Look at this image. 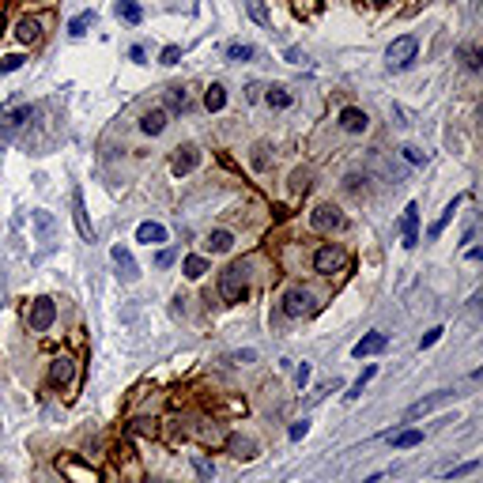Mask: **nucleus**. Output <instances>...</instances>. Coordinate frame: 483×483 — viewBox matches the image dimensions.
Segmentation results:
<instances>
[{
    "instance_id": "nucleus-1",
    "label": "nucleus",
    "mask_w": 483,
    "mask_h": 483,
    "mask_svg": "<svg viewBox=\"0 0 483 483\" xmlns=\"http://www.w3.org/2000/svg\"><path fill=\"white\" fill-rule=\"evenodd\" d=\"M30 223H34V230H38V261H42V257H50L53 249H57V219H53L50 212H46V208H34V212H30Z\"/></svg>"
},
{
    "instance_id": "nucleus-2",
    "label": "nucleus",
    "mask_w": 483,
    "mask_h": 483,
    "mask_svg": "<svg viewBox=\"0 0 483 483\" xmlns=\"http://www.w3.org/2000/svg\"><path fill=\"white\" fill-rule=\"evenodd\" d=\"M57 469H61V476L68 480V483H102L99 469H91V464H87L79 453H64V457H57Z\"/></svg>"
},
{
    "instance_id": "nucleus-3",
    "label": "nucleus",
    "mask_w": 483,
    "mask_h": 483,
    "mask_svg": "<svg viewBox=\"0 0 483 483\" xmlns=\"http://www.w3.org/2000/svg\"><path fill=\"white\" fill-rule=\"evenodd\" d=\"M415 53H420V42H415L412 34H404L385 50V64H389V72H404L408 64L415 61Z\"/></svg>"
},
{
    "instance_id": "nucleus-4",
    "label": "nucleus",
    "mask_w": 483,
    "mask_h": 483,
    "mask_svg": "<svg viewBox=\"0 0 483 483\" xmlns=\"http://www.w3.org/2000/svg\"><path fill=\"white\" fill-rule=\"evenodd\" d=\"M219 299L223 302H241V299H246V272H241V264L223 268V276H219Z\"/></svg>"
},
{
    "instance_id": "nucleus-5",
    "label": "nucleus",
    "mask_w": 483,
    "mask_h": 483,
    "mask_svg": "<svg viewBox=\"0 0 483 483\" xmlns=\"http://www.w3.org/2000/svg\"><path fill=\"white\" fill-rule=\"evenodd\" d=\"M30 117H34V110L30 106H15V110H0V144H8L15 132H19L23 125H30Z\"/></svg>"
},
{
    "instance_id": "nucleus-6",
    "label": "nucleus",
    "mask_w": 483,
    "mask_h": 483,
    "mask_svg": "<svg viewBox=\"0 0 483 483\" xmlns=\"http://www.w3.org/2000/svg\"><path fill=\"white\" fill-rule=\"evenodd\" d=\"M57 321V306H53V299H34L27 310V325L30 333H46V328Z\"/></svg>"
},
{
    "instance_id": "nucleus-7",
    "label": "nucleus",
    "mask_w": 483,
    "mask_h": 483,
    "mask_svg": "<svg viewBox=\"0 0 483 483\" xmlns=\"http://www.w3.org/2000/svg\"><path fill=\"white\" fill-rule=\"evenodd\" d=\"M344 264H348V253H344L340 246H321L317 253H313V268L321 272V276H333V272H340Z\"/></svg>"
},
{
    "instance_id": "nucleus-8",
    "label": "nucleus",
    "mask_w": 483,
    "mask_h": 483,
    "mask_svg": "<svg viewBox=\"0 0 483 483\" xmlns=\"http://www.w3.org/2000/svg\"><path fill=\"white\" fill-rule=\"evenodd\" d=\"M310 227L321 230V235L340 230L344 227V212H340V208H333V204H321V208H313V212H310Z\"/></svg>"
},
{
    "instance_id": "nucleus-9",
    "label": "nucleus",
    "mask_w": 483,
    "mask_h": 483,
    "mask_svg": "<svg viewBox=\"0 0 483 483\" xmlns=\"http://www.w3.org/2000/svg\"><path fill=\"white\" fill-rule=\"evenodd\" d=\"M284 313L287 317H306V313H313V295L306 291V287H291V291L284 295Z\"/></svg>"
},
{
    "instance_id": "nucleus-10",
    "label": "nucleus",
    "mask_w": 483,
    "mask_h": 483,
    "mask_svg": "<svg viewBox=\"0 0 483 483\" xmlns=\"http://www.w3.org/2000/svg\"><path fill=\"white\" fill-rule=\"evenodd\" d=\"M72 219H76V230H79V238L83 241H95V227H91V219H87V204H83V193H72Z\"/></svg>"
},
{
    "instance_id": "nucleus-11",
    "label": "nucleus",
    "mask_w": 483,
    "mask_h": 483,
    "mask_svg": "<svg viewBox=\"0 0 483 483\" xmlns=\"http://www.w3.org/2000/svg\"><path fill=\"white\" fill-rule=\"evenodd\" d=\"M197 163H200V151L193 148V144H185V148H178V151H174V159H170V170L181 178V174H193V170H197Z\"/></svg>"
},
{
    "instance_id": "nucleus-12",
    "label": "nucleus",
    "mask_w": 483,
    "mask_h": 483,
    "mask_svg": "<svg viewBox=\"0 0 483 483\" xmlns=\"http://www.w3.org/2000/svg\"><path fill=\"white\" fill-rule=\"evenodd\" d=\"M114 264H117V276L125 279V284H136V279H140V264L132 261V253H128L125 246H114Z\"/></svg>"
},
{
    "instance_id": "nucleus-13",
    "label": "nucleus",
    "mask_w": 483,
    "mask_h": 483,
    "mask_svg": "<svg viewBox=\"0 0 483 483\" xmlns=\"http://www.w3.org/2000/svg\"><path fill=\"white\" fill-rule=\"evenodd\" d=\"M72 377H76V359L57 355V359H53V366H50V385H68Z\"/></svg>"
},
{
    "instance_id": "nucleus-14",
    "label": "nucleus",
    "mask_w": 483,
    "mask_h": 483,
    "mask_svg": "<svg viewBox=\"0 0 483 483\" xmlns=\"http://www.w3.org/2000/svg\"><path fill=\"white\" fill-rule=\"evenodd\" d=\"M449 397H453V393H449V389H442V393H434V397H426V400H415V404H412V408H408V412H404V420H420V415L434 412V408H438V404H446Z\"/></svg>"
},
{
    "instance_id": "nucleus-15",
    "label": "nucleus",
    "mask_w": 483,
    "mask_h": 483,
    "mask_svg": "<svg viewBox=\"0 0 483 483\" xmlns=\"http://www.w3.org/2000/svg\"><path fill=\"white\" fill-rule=\"evenodd\" d=\"M400 227H404V246L408 249L420 246V230H415V227H420V204H408L404 208V223H400Z\"/></svg>"
},
{
    "instance_id": "nucleus-16",
    "label": "nucleus",
    "mask_w": 483,
    "mask_h": 483,
    "mask_svg": "<svg viewBox=\"0 0 483 483\" xmlns=\"http://www.w3.org/2000/svg\"><path fill=\"white\" fill-rule=\"evenodd\" d=\"M385 333H370V336H362V340L355 344V348H351V355L355 359H366V355H377V351H385Z\"/></svg>"
},
{
    "instance_id": "nucleus-17",
    "label": "nucleus",
    "mask_w": 483,
    "mask_h": 483,
    "mask_svg": "<svg viewBox=\"0 0 483 483\" xmlns=\"http://www.w3.org/2000/svg\"><path fill=\"white\" fill-rule=\"evenodd\" d=\"M366 125H370V117L362 114L359 106H348L340 114V128H344V132H366Z\"/></svg>"
},
{
    "instance_id": "nucleus-18",
    "label": "nucleus",
    "mask_w": 483,
    "mask_h": 483,
    "mask_svg": "<svg viewBox=\"0 0 483 483\" xmlns=\"http://www.w3.org/2000/svg\"><path fill=\"white\" fill-rule=\"evenodd\" d=\"M227 449H230V457H238V461H253V457H257V442L253 438H241V434L227 438Z\"/></svg>"
},
{
    "instance_id": "nucleus-19",
    "label": "nucleus",
    "mask_w": 483,
    "mask_h": 483,
    "mask_svg": "<svg viewBox=\"0 0 483 483\" xmlns=\"http://www.w3.org/2000/svg\"><path fill=\"white\" fill-rule=\"evenodd\" d=\"M15 38H19L23 46H34L38 38H42V23L30 19V15H27V19H19V23H15Z\"/></svg>"
},
{
    "instance_id": "nucleus-20",
    "label": "nucleus",
    "mask_w": 483,
    "mask_h": 483,
    "mask_svg": "<svg viewBox=\"0 0 483 483\" xmlns=\"http://www.w3.org/2000/svg\"><path fill=\"white\" fill-rule=\"evenodd\" d=\"M136 241H144V246H159V241H166V227L163 223H140V227H136Z\"/></svg>"
},
{
    "instance_id": "nucleus-21",
    "label": "nucleus",
    "mask_w": 483,
    "mask_h": 483,
    "mask_svg": "<svg viewBox=\"0 0 483 483\" xmlns=\"http://www.w3.org/2000/svg\"><path fill=\"white\" fill-rule=\"evenodd\" d=\"M166 117H170L166 110H148V114L140 117V128H144L148 136H159V132L166 128Z\"/></svg>"
},
{
    "instance_id": "nucleus-22",
    "label": "nucleus",
    "mask_w": 483,
    "mask_h": 483,
    "mask_svg": "<svg viewBox=\"0 0 483 483\" xmlns=\"http://www.w3.org/2000/svg\"><path fill=\"white\" fill-rule=\"evenodd\" d=\"M457 208H461V200H453V204H446V212H442V215H438V219H434V227H431V230H426V238H431V241H434V238H442V230H446V227H449V223H453V215H457Z\"/></svg>"
},
{
    "instance_id": "nucleus-23",
    "label": "nucleus",
    "mask_w": 483,
    "mask_h": 483,
    "mask_svg": "<svg viewBox=\"0 0 483 483\" xmlns=\"http://www.w3.org/2000/svg\"><path fill=\"white\" fill-rule=\"evenodd\" d=\"M204 106L212 110V114L227 106V87H223V83H212V87H208V91H204Z\"/></svg>"
},
{
    "instance_id": "nucleus-24",
    "label": "nucleus",
    "mask_w": 483,
    "mask_h": 483,
    "mask_svg": "<svg viewBox=\"0 0 483 483\" xmlns=\"http://www.w3.org/2000/svg\"><path fill=\"white\" fill-rule=\"evenodd\" d=\"M230 246H235V235H230V230H212V235H208V249H212V253H230Z\"/></svg>"
},
{
    "instance_id": "nucleus-25",
    "label": "nucleus",
    "mask_w": 483,
    "mask_h": 483,
    "mask_svg": "<svg viewBox=\"0 0 483 483\" xmlns=\"http://www.w3.org/2000/svg\"><path fill=\"white\" fill-rule=\"evenodd\" d=\"M95 19H99L95 12H79L76 19L68 23V34H72V38H83V34H87V27H95Z\"/></svg>"
},
{
    "instance_id": "nucleus-26",
    "label": "nucleus",
    "mask_w": 483,
    "mask_h": 483,
    "mask_svg": "<svg viewBox=\"0 0 483 483\" xmlns=\"http://www.w3.org/2000/svg\"><path fill=\"white\" fill-rule=\"evenodd\" d=\"M389 438H393V449H412V446H420V442H423V431H415V426H412V431L389 434Z\"/></svg>"
},
{
    "instance_id": "nucleus-27",
    "label": "nucleus",
    "mask_w": 483,
    "mask_h": 483,
    "mask_svg": "<svg viewBox=\"0 0 483 483\" xmlns=\"http://www.w3.org/2000/svg\"><path fill=\"white\" fill-rule=\"evenodd\" d=\"M246 12H249V19H253V23L272 27V15H268V8H264V0H246Z\"/></svg>"
},
{
    "instance_id": "nucleus-28",
    "label": "nucleus",
    "mask_w": 483,
    "mask_h": 483,
    "mask_svg": "<svg viewBox=\"0 0 483 483\" xmlns=\"http://www.w3.org/2000/svg\"><path fill=\"white\" fill-rule=\"evenodd\" d=\"M117 15L125 23H132V27L144 19V12H140V4H136V0H117Z\"/></svg>"
},
{
    "instance_id": "nucleus-29",
    "label": "nucleus",
    "mask_w": 483,
    "mask_h": 483,
    "mask_svg": "<svg viewBox=\"0 0 483 483\" xmlns=\"http://www.w3.org/2000/svg\"><path fill=\"white\" fill-rule=\"evenodd\" d=\"M264 99H268L272 110H287V106H291V91H287V87H268Z\"/></svg>"
},
{
    "instance_id": "nucleus-30",
    "label": "nucleus",
    "mask_w": 483,
    "mask_h": 483,
    "mask_svg": "<svg viewBox=\"0 0 483 483\" xmlns=\"http://www.w3.org/2000/svg\"><path fill=\"white\" fill-rule=\"evenodd\" d=\"M253 46H246V42H230L227 46V61H241V64H246V61H253Z\"/></svg>"
},
{
    "instance_id": "nucleus-31",
    "label": "nucleus",
    "mask_w": 483,
    "mask_h": 483,
    "mask_svg": "<svg viewBox=\"0 0 483 483\" xmlns=\"http://www.w3.org/2000/svg\"><path fill=\"white\" fill-rule=\"evenodd\" d=\"M193 469H197V476L204 480V483H212V476H215V464L208 461L204 453H193Z\"/></svg>"
},
{
    "instance_id": "nucleus-32",
    "label": "nucleus",
    "mask_w": 483,
    "mask_h": 483,
    "mask_svg": "<svg viewBox=\"0 0 483 483\" xmlns=\"http://www.w3.org/2000/svg\"><path fill=\"white\" fill-rule=\"evenodd\" d=\"M181 268H185V276H189V279H200L208 272V261H204V257H185Z\"/></svg>"
},
{
    "instance_id": "nucleus-33",
    "label": "nucleus",
    "mask_w": 483,
    "mask_h": 483,
    "mask_svg": "<svg viewBox=\"0 0 483 483\" xmlns=\"http://www.w3.org/2000/svg\"><path fill=\"white\" fill-rule=\"evenodd\" d=\"M374 374H377V366H366V370H362V374H359V382L351 385L348 400H359V397H362V389H366V382H370V377H374Z\"/></svg>"
},
{
    "instance_id": "nucleus-34",
    "label": "nucleus",
    "mask_w": 483,
    "mask_h": 483,
    "mask_svg": "<svg viewBox=\"0 0 483 483\" xmlns=\"http://www.w3.org/2000/svg\"><path fill=\"white\" fill-rule=\"evenodd\" d=\"M166 106H170V110H185V91H181V87H170V91H166Z\"/></svg>"
},
{
    "instance_id": "nucleus-35",
    "label": "nucleus",
    "mask_w": 483,
    "mask_h": 483,
    "mask_svg": "<svg viewBox=\"0 0 483 483\" xmlns=\"http://www.w3.org/2000/svg\"><path fill=\"white\" fill-rule=\"evenodd\" d=\"M257 359V351L253 348H246V351H230L227 355V362H235V366H241V362H253Z\"/></svg>"
},
{
    "instance_id": "nucleus-36",
    "label": "nucleus",
    "mask_w": 483,
    "mask_h": 483,
    "mask_svg": "<svg viewBox=\"0 0 483 483\" xmlns=\"http://www.w3.org/2000/svg\"><path fill=\"white\" fill-rule=\"evenodd\" d=\"M480 469V461H469V464H457L453 472H449V480H461V476H472V472Z\"/></svg>"
},
{
    "instance_id": "nucleus-37",
    "label": "nucleus",
    "mask_w": 483,
    "mask_h": 483,
    "mask_svg": "<svg viewBox=\"0 0 483 483\" xmlns=\"http://www.w3.org/2000/svg\"><path fill=\"white\" fill-rule=\"evenodd\" d=\"M174 264V249H159L155 253V268H170Z\"/></svg>"
},
{
    "instance_id": "nucleus-38",
    "label": "nucleus",
    "mask_w": 483,
    "mask_h": 483,
    "mask_svg": "<svg viewBox=\"0 0 483 483\" xmlns=\"http://www.w3.org/2000/svg\"><path fill=\"white\" fill-rule=\"evenodd\" d=\"M291 189H295V193H306V189H310V174L299 170V174L291 178Z\"/></svg>"
},
{
    "instance_id": "nucleus-39",
    "label": "nucleus",
    "mask_w": 483,
    "mask_h": 483,
    "mask_svg": "<svg viewBox=\"0 0 483 483\" xmlns=\"http://www.w3.org/2000/svg\"><path fill=\"white\" fill-rule=\"evenodd\" d=\"M181 61V46H166L163 50V64H178Z\"/></svg>"
},
{
    "instance_id": "nucleus-40",
    "label": "nucleus",
    "mask_w": 483,
    "mask_h": 483,
    "mask_svg": "<svg viewBox=\"0 0 483 483\" xmlns=\"http://www.w3.org/2000/svg\"><path fill=\"white\" fill-rule=\"evenodd\" d=\"M464 68L480 72V50H464Z\"/></svg>"
},
{
    "instance_id": "nucleus-41",
    "label": "nucleus",
    "mask_w": 483,
    "mask_h": 483,
    "mask_svg": "<svg viewBox=\"0 0 483 483\" xmlns=\"http://www.w3.org/2000/svg\"><path fill=\"white\" fill-rule=\"evenodd\" d=\"M15 68H23V57H19V53H12V57L0 61V72H15Z\"/></svg>"
},
{
    "instance_id": "nucleus-42",
    "label": "nucleus",
    "mask_w": 483,
    "mask_h": 483,
    "mask_svg": "<svg viewBox=\"0 0 483 483\" xmlns=\"http://www.w3.org/2000/svg\"><path fill=\"white\" fill-rule=\"evenodd\" d=\"M442 333H446V328H431V333H426L423 340H420V348H434V344L442 340Z\"/></svg>"
},
{
    "instance_id": "nucleus-43",
    "label": "nucleus",
    "mask_w": 483,
    "mask_h": 483,
    "mask_svg": "<svg viewBox=\"0 0 483 483\" xmlns=\"http://www.w3.org/2000/svg\"><path fill=\"white\" fill-rule=\"evenodd\" d=\"M404 159H408V163H412V166H420V163H426V155H423V151H420V148H404Z\"/></svg>"
},
{
    "instance_id": "nucleus-44",
    "label": "nucleus",
    "mask_w": 483,
    "mask_h": 483,
    "mask_svg": "<svg viewBox=\"0 0 483 483\" xmlns=\"http://www.w3.org/2000/svg\"><path fill=\"white\" fill-rule=\"evenodd\" d=\"M295 382H299V389H306V382H310V362H302V366L295 370Z\"/></svg>"
},
{
    "instance_id": "nucleus-45",
    "label": "nucleus",
    "mask_w": 483,
    "mask_h": 483,
    "mask_svg": "<svg viewBox=\"0 0 483 483\" xmlns=\"http://www.w3.org/2000/svg\"><path fill=\"white\" fill-rule=\"evenodd\" d=\"M306 431H310V420H302V423H295V426H291V442H299V438H306Z\"/></svg>"
},
{
    "instance_id": "nucleus-46",
    "label": "nucleus",
    "mask_w": 483,
    "mask_h": 483,
    "mask_svg": "<svg viewBox=\"0 0 483 483\" xmlns=\"http://www.w3.org/2000/svg\"><path fill=\"white\" fill-rule=\"evenodd\" d=\"M284 57H287V64H302V61H306V53H302V50H295V46H291V50H287Z\"/></svg>"
},
{
    "instance_id": "nucleus-47",
    "label": "nucleus",
    "mask_w": 483,
    "mask_h": 483,
    "mask_svg": "<svg viewBox=\"0 0 483 483\" xmlns=\"http://www.w3.org/2000/svg\"><path fill=\"white\" fill-rule=\"evenodd\" d=\"M246 99H249V102L261 99V83H249V87H246Z\"/></svg>"
},
{
    "instance_id": "nucleus-48",
    "label": "nucleus",
    "mask_w": 483,
    "mask_h": 483,
    "mask_svg": "<svg viewBox=\"0 0 483 483\" xmlns=\"http://www.w3.org/2000/svg\"><path fill=\"white\" fill-rule=\"evenodd\" d=\"M377 4H385V0H377Z\"/></svg>"
}]
</instances>
